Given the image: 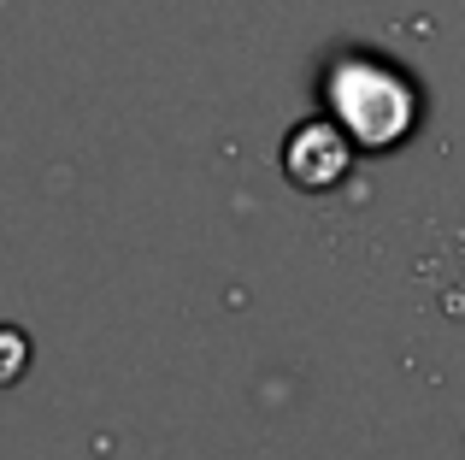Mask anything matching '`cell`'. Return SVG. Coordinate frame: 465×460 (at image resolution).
<instances>
[{
	"mask_svg": "<svg viewBox=\"0 0 465 460\" xmlns=\"http://www.w3.org/2000/svg\"><path fill=\"white\" fill-rule=\"evenodd\" d=\"M324 95H330V113H336L330 125L348 142H360V148H395V142L419 125V101H412L407 77L377 65V59L353 54V59H341V65H330Z\"/></svg>",
	"mask_w": 465,
	"mask_h": 460,
	"instance_id": "6da1fadb",
	"label": "cell"
},
{
	"mask_svg": "<svg viewBox=\"0 0 465 460\" xmlns=\"http://www.w3.org/2000/svg\"><path fill=\"white\" fill-rule=\"evenodd\" d=\"M348 165H353L348 136H341L330 118H307V125L283 142V172H289V184H301V189H336L341 177H348Z\"/></svg>",
	"mask_w": 465,
	"mask_h": 460,
	"instance_id": "7a4b0ae2",
	"label": "cell"
},
{
	"mask_svg": "<svg viewBox=\"0 0 465 460\" xmlns=\"http://www.w3.org/2000/svg\"><path fill=\"white\" fill-rule=\"evenodd\" d=\"M30 336L18 331V325H0V390H6V384H18L24 372H30Z\"/></svg>",
	"mask_w": 465,
	"mask_h": 460,
	"instance_id": "3957f363",
	"label": "cell"
}]
</instances>
